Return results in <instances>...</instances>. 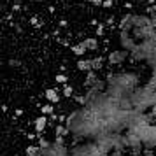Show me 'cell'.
Instances as JSON below:
<instances>
[{
    "mask_svg": "<svg viewBox=\"0 0 156 156\" xmlns=\"http://www.w3.org/2000/svg\"><path fill=\"white\" fill-rule=\"evenodd\" d=\"M130 100H132V105H133L135 111L142 112L144 109L156 105V91L153 88H149V86L137 88V90L130 95Z\"/></svg>",
    "mask_w": 156,
    "mask_h": 156,
    "instance_id": "obj_1",
    "label": "cell"
},
{
    "mask_svg": "<svg viewBox=\"0 0 156 156\" xmlns=\"http://www.w3.org/2000/svg\"><path fill=\"white\" fill-rule=\"evenodd\" d=\"M139 77L132 72H123V74H109L107 76V84L109 86H119L121 90H125L128 95L137 90Z\"/></svg>",
    "mask_w": 156,
    "mask_h": 156,
    "instance_id": "obj_2",
    "label": "cell"
},
{
    "mask_svg": "<svg viewBox=\"0 0 156 156\" xmlns=\"http://www.w3.org/2000/svg\"><path fill=\"white\" fill-rule=\"evenodd\" d=\"M119 42L123 46V49L128 51V53H132L137 48V44H139V42H135V39L128 32H119Z\"/></svg>",
    "mask_w": 156,
    "mask_h": 156,
    "instance_id": "obj_3",
    "label": "cell"
},
{
    "mask_svg": "<svg viewBox=\"0 0 156 156\" xmlns=\"http://www.w3.org/2000/svg\"><path fill=\"white\" fill-rule=\"evenodd\" d=\"M130 55L128 51H125V49H118V51H112L109 56H107V62L111 65H121L125 60H126V56Z\"/></svg>",
    "mask_w": 156,
    "mask_h": 156,
    "instance_id": "obj_4",
    "label": "cell"
},
{
    "mask_svg": "<svg viewBox=\"0 0 156 156\" xmlns=\"http://www.w3.org/2000/svg\"><path fill=\"white\" fill-rule=\"evenodd\" d=\"M135 14H125L123 18H121L119 21V32H130V30H133L135 27Z\"/></svg>",
    "mask_w": 156,
    "mask_h": 156,
    "instance_id": "obj_5",
    "label": "cell"
},
{
    "mask_svg": "<svg viewBox=\"0 0 156 156\" xmlns=\"http://www.w3.org/2000/svg\"><path fill=\"white\" fill-rule=\"evenodd\" d=\"M77 69L81 72L93 70V60H91V58H79V60H77Z\"/></svg>",
    "mask_w": 156,
    "mask_h": 156,
    "instance_id": "obj_6",
    "label": "cell"
},
{
    "mask_svg": "<svg viewBox=\"0 0 156 156\" xmlns=\"http://www.w3.org/2000/svg\"><path fill=\"white\" fill-rule=\"evenodd\" d=\"M53 154L55 156H70V151L65 147V144H56V142H53Z\"/></svg>",
    "mask_w": 156,
    "mask_h": 156,
    "instance_id": "obj_7",
    "label": "cell"
},
{
    "mask_svg": "<svg viewBox=\"0 0 156 156\" xmlns=\"http://www.w3.org/2000/svg\"><path fill=\"white\" fill-rule=\"evenodd\" d=\"M46 98H48V102H49V104H58V102H60V95H58L56 90L49 88V90L46 91Z\"/></svg>",
    "mask_w": 156,
    "mask_h": 156,
    "instance_id": "obj_8",
    "label": "cell"
},
{
    "mask_svg": "<svg viewBox=\"0 0 156 156\" xmlns=\"http://www.w3.org/2000/svg\"><path fill=\"white\" fill-rule=\"evenodd\" d=\"M86 51H88V48L84 46V42H79V44H76V46H72V53H74L76 56H79V58L84 56Z\"/></svg>",
    "mask_w": 156,
    "mask_h": 156,
    "instance_id": "obj_9",
    "label": "cell"
},
{
    "mask_svg": "<svg viewBox=\"0 0 156 156\" xmlns=\"http://www.w3.org/2000/svg\"><path fill=\"white\" fill-rule=\"evenodd\" d=\"M98 81V76H97V72L95 70H90L88 72V76H86V79H84V86H88V88H91L95 83Z\"/></svg>",
    "mask_w": 156,
    "mask_h": 156,
    "instance_id": "obj_10",
    "label": "cell"
},
{
    "mask_svg": "<svg viewBox=\"0 0 156 156\" xmlns=\"http://www.w3.org/2000/svg\"><path fill=\"white\" fill-rule=\"evenodd\" d=\"M46 125H48V118H46V116L37 118V119H35V132H37V133L44 132V130H46Z\"/></svg>",
    "mask_w": 156,
    "mask_h": 156,
    "instance_id": "obj_11",
    "label": "cell"
},
{
    "mask_svg": "<svg viewBox=\"0 0 156 156\" xmlns=\"http://www.w3.org/2000/svg\"><path fill=\"white\" fill-rule=\"evenodd\" d=\"M83 42H84V46L88 48V51H97V49H98V41H97L95 37H90V39H84Z\"/></svg>",
    "mask_w": 156,
    "mask_h": 156,
    "instance_id": "obj_12",
    "label": "cell"
},
{
    "mask_svg": "<svg viewBox=\"0 0 156 156\" xmlns=\"http://www.w3.org/2000/svg\"><path fill=\"white\" fill-rule=\"evenodd\" d=\"M69 132H70V130L67 128V125H56V128H55V135H56V137H65Z\"/></svg>",
    "mask_w": 156,
    "mask_h": 156,
    "instance_id": "obj_13",
    "label": "cell"
},
{
    "mask_svg": "<svg viewBox=\"0 0 156 156\" xmlns=\"http://www.w3.org/2000/svg\"><path fill=\"white\" fill-rule=\"evenodd\" d=\"M91 60H93V70H100L104 67V58L102 56H95Z\"/></svg>",
    "mask_w": 156,
    "mask_h": 156,
    "instance_id": "obj_14",
    "label": "cell"
},
{
    "mask_svg": "<svg viewBox=\"0 0 156 156\" xmlns=\"http://www.w3.org/2000/svg\"><path fill=\"white\" fill-rule=\"evenodd\" d=\"M39 153H41V147H39V146H28L25 156H39Z\"/></svg>",
    "mask_w": 156,
    "mask_h": 156,
    "instance_id": "obj_15",
    "label": "cell"
},
{
    "mask_svg": "<svg viewBox=\"0 0 156 156\" xmlns=\"http://www.w3.org/2000/svg\"><path fill=\"white\" fill-rule=\"evenodd\" d=\"M130 151H132V154L133 156L144 154V144H140V146H133V147H130Z\"/></svg>",
    "mask_w": 156,
    "mask_h": 156,
    "instance_id": "obj_16",
    "label": "cell"
},
{
    "mask_svg": "<svg viewBox=\"0 0 156 156\" xmlns=\"http://www.w3.org/2000/svg\"><path fill=\"white\" fill-rule=\"evenodd\" d=\"M39 156H55L53 154V146H51V147H41Z\"/></svg>",
    "mask_w": 156,
    "mask_h": 156,
    "instance_id": "obj_17",
    "label": "cell"
},
{
    "mask_svg": "<svg viewBox=\"0 0 156 156\" xmlns=\"http://www.w3.org/2000/svg\"><path fill=\"white\" fill-rule=\"evenodd\" d=\"M51 114H53V104L42 105V116H51Z\"/></svg>",
    "mask_w": 156,
    "mask_h": 156,
    "instance_id": "obj_18",
    "label": "cell"
},
{
    "mask_svg": "<svg viewBox=\"0 0 156 156\" xmlns=\"http://www.w3.org/2000/svg\"><path fill=\"white\" fill-rule=\"evenodd\" d=\"M72 93H74V90H72V86L63 84V95H65V97H72Z\"/></svg>",
    "mask_w": 156,
    "mask_h": 156,
    "instance_id": "obj_19",
    "label": "cell"
},
{
    "mask_svg": "<svg viewBox=\"0 0 156 156\" xmlns=\"http://www.w3.org/2000/svg\"><path fill=\"white\" fill-rule=\"evenodd\" d=\"M67 81H69V79H67V76H65V74H58V76H56V83L67 84Z\"/></svg>",
    "mask_w": 156,
    "mask_h": 156,
    "instance_id": "obj_20",
    "label": "cell"
},
{
    "mask_svg": "<svg viewBox=\"0 0 156 156\" xmlns=\"http://www.w3.org/2000/svg\"><path fill=\"white\" fill-rule=\"evenodd\" d=\"M51 146H53V144H49L48 140H44L42 137L39 139V147H51Z\"/></svg>",
    "mask_w": 156,
    "mask_h": 156,
    "instance_id": "obj_21",
    "label": "cell"
},
{
    "mask_svg": "<svg viewBox=\"0 0 156 156\" xmlns=\"http://www.w3.org/2000/svg\"><path fill=\"white\" fill-rule=\"evenodd\" d=\"M111 156H125V154H123V149H114Z\"/></svg>",
    "mask_w": 156,
    "mask_h": 156,
    "instance_id": "obj_22",
    "label": "cell"
},
{
    "mask_svg": "<svg viewBox=\"0 0 156 156\" xmlns=\"http://www.w3.org/2000/svg\"><path fill=\"white\" fill-rule=\"evenodd\" d=\"M86 2H90L93 5H102V4H104V0H86Z\"/></svg>",
    "mask_w": 156,
    "mask_h": 156,
    "instance_id": "obj_23",
    "label": "cell"
},
{
    "mask_svg": "<svg viewBox=\"0 0 156 156\" xmlns=\"http://www.w3.org/2000/svg\"><path fill=\"white\" fill-rule=\"evenodd\" d=\"M104 7H112V0H104Z\"/></svg>",
    "mask_w": 156,
    "mask_h": 156,
    "instance_id": "obj_24",
    "label": "cell"
},
{
    "mask_svg": "<svg viewBox=\"0 0 156 156\" xmlns=\"http://www.w3.org/2000/svg\"><path fill=\"white\" fill-rule=\"evenodd\" d=\"M9 65H11V67H18L20 62H18V60H9Z\"/></svg>",
    "mask_w": 156,
    "mask_h": 156,
    "instance_id": "obj_25",
    "label": "cell"
},
{
    "mask_svg": "<svg viewBox=\"0 0 156 156\" xmlns=\"http://www.w3.org/2000/svg\"><path fill=\"white\" fill-rule=\"evenodd\" d=\"M97 34H98V35H102V34H104V25H98V28H97Z\"/></svg>",
    "mask_w": 156,
    "mask_h": 156,
    "instance_id": "obj_26",
    "label": "cell"
},
{
    "mask_svg": "<svg viewBox=\"0 0 156 156\" xmlns=\"http://www.w3.org/2000/svg\"><path fill=\"white\" fill-rule=\"evenodd\" d=\"M144 156H154V153H153L151 149H146V151H144Z\"/></svg>",
    "mask_w": 156,
    "mask_h": 156,
    "instance_id": "obj_27",
    "label": "cell"
},
{
    "mask_svg": "<svg viewBox=\"0 0 156 156\" xmlns=\"http://www.w3.org/2000/svg\"><path fill=\"white\" fill-rule=\"evenodd\" d=\"M149 65H151V67L154 69V67H156V58H154V60H151V62H149Z\"/></svg>",
    "mask_w": 156,
    "mask_h": 156,
    "instance_id": "obj_28",
    "label": "cell"
}]
</instances>
